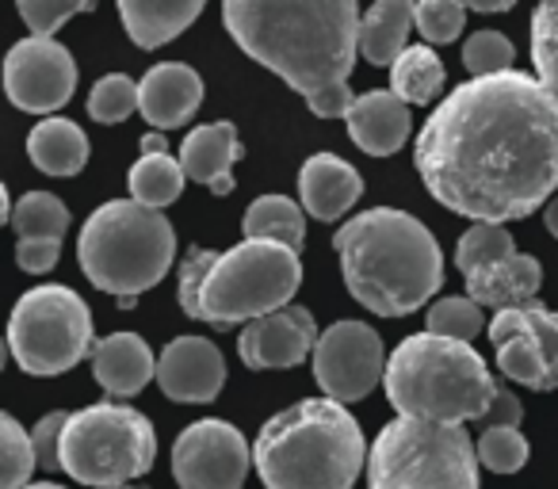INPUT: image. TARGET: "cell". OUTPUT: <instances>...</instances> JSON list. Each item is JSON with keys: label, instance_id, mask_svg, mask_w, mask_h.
<instances>
[{"label": "cell", "instance_id": "cell-1", "mask_svg": "<svg viewBox=\"0 0 558 489\" xmlns=\"http://www.w3.org/2000/svg\"><path fill=\"white\" fill-rule=\"evenodd\" d=\"M440 207L471 222H517L558 192V96L520 70L471 77L413 142Z\"/></svg>", "mask_w": 558, "mask_h": 489}, {"label": "cell", "instance_id": "cell-2", "mask_svg": "<svg viewBox=\"0 0 558 489\" xmlns=\"http://www.w3.org/2000/svg\"><path fill=\"white\" fill-rule=\"evenodd\" d=\"M222 24L253 62L283 77L318 119L352 108L360 0H222Z\"/></svg>", "mask_w": 558, "mask_h": 489}, {"label": "cell", "instance_id": "cell-3", "mask_svg": "<svg viewBox=\"0 0 558 489\" xmlns=\"http://www.w3.org/2000/svg\"><path fill=\"white\" fill-rule=\"evenodd\" d=\"M344 288L379 318L421 310L444 283V253L421 218L372 207L337 230Z\"/></svg>", "mask_w": 558, "mask_h": 489}, {"label": "cell", "instance_id": "cell-4", "mask_svg": "<svg viewBox=\"0 0 558 489\" xmlns=\"http://www.w3.org/2000/svg\"><path fill=\"white\" fill-rule=\"evenodd\" d=\"M303 283L299 249L271 237H245L230 253L187 249L177 298L187 318L215 329L283 310Z\"/></svg>", "mask_w": 558, "mask_h": 489}, {"label": "cell", "instance_id": "cell-5", "mask_svg": "<svg viewBox=\"0 0 558 489\" xmlns=\"http://www.w3.org/2000/svg\"><path fill=\"white\" fill-rule=\"evenodd\" d=\"M253 463L264 489H352L367 463V443L344 402L306 398L264 420Z\"/></svg>", "mask_w": 558, "mask_h": 489}, {"label": "cell", "instance_id": "cell-6", "mask_svg": "<svg viewBox=\"0 0 558 489\" xmlns=\"http://www.w3.org/2000/svg\"><path fill=\"white\" fill-rule=\"evenodd\" d=\"M383 390L398 417L463 425V420H482L501 387L489 375L486 359L471 349V341L425 329L405 337L390 352Z\"/></svg>", "mask_w": 558, "mask_h": 489}, {"label": "cell", "instance_id": "cell-7", "mask_svg": "<svg viewBox=\"0 0 558 489\" xmlns=\"http://www.w3.org/2000/svg\"><path fill=\"white\" fill-rule=\"evenodd\" d=\"M177 233L157 207L138 199H111L88 215L77 237L81 272L108 295H142L169 276Z\"/></svg>", "mask_w": 558, "mask_h": 489}, {"label": "cell", "instance_id": "cell-8", "mask_svg": "<svg viewBox=\"0 0 558 489\" xmlns=\"http://www.w3.org/2000/svg\"><path fill=\"white\" fill-rule=\"evenodd\" d=\"M367 489H478V448L463 425L398 417L372 443Z\"/></svg>", "mask_w": 558, "mask_h": 489}, {"label": "cell", "instance_id": "cell-9", "mask_svg": "<svg viewBox=\"0 0 558 489\" xmlns=\"http://www.w3.org/2000/svg\"><path fill=\"white\" fill-rule=\"evenodd\" d=\"M154 420L126 402H96L70 413L62 428V470L81 486L116 489L154 470Z\"/></svg>", "mask_w": 558, "mask_h": 489}, {"label": "cell", "instance_id": "cell-10", "mask_svg": "<svg viewBox=\"0 0 558 489\" xmlns=\"http://www.w3.org/2000/svg\"><path fill=\"white\" fill-rule=\"evenodd\" d=\"M96 349L93 310L73 288L39 283L20 295L9 321V352L27 375H65Z\"/></svg>", "mask_w": 558, "mask_h": 489}, {"label": "cell", "instance_id": "cell-11", "mask_svg": "<svg viewBox=\"0 0 558 489\" xmlns=\"http://www.w3.org/2000/svg\"><path fill=\"white\" fill-rule=\"evenodd\" d=\"M253 448L230 420H195L172 443V478L180 489H241Z\"/></svg>", "mask_w": 558, "mask_h": 489}, {"label": "cell", "instance_id": "cell-12", "mask_svg": "<svg viewBox=\"0 0 558 489\" xmlns=\"http://www.w3.org/2000/svg\"><path fill=\"white\" fill-rule=\"evenodd\" d=\"M387 375V352L372 326L364 321H337L318 337L314 349V379L322 394L337 402H360Z\"/></svg>", "mask_w": 558, "mask_h": 489}, {"label": "cell", "instance_id": "cell-13", "mask_svg": "<svg viewBox=\"0 0 558 489\" xmlns=\"http://www.w3.org/2000/svg\"><path fill=\"white\" fill-rule=\"evenodd\" d=\"M4 88L9 100L20 111H35V115H50V111L65 108L77 88V62L73 54L54 39L43 35H27L9 50L4 62Z\"/></svg>", "mask_w": 558, "mask_h": 489}, {"label": "cell", "instance_id": "cell-14", "mask_svg": "<svg viewBox=\"0 0 558 489\" xmlns=\"http://www.w3.org/2000/svg\"><path fill=\"white\" fill-rule=\"evenodd\" d=\"M318 321L306 306H283L253 318L238 337V352L253 371H288L318 349Z\"/></svg>", "mask_w": 558, "mask_h": 489}, {"label": "cell", "instance_id": "cell-15", "mask_svg": "<svg viewBox=\"0 0 558 489\" xmlns=\"http://www.w3.org/2000/svg\"><path fill=\"white\" fill-rule=\"evenodd\" d=\"M157 387L172 402H215L218 390L226 387V359L218 352V344L207 341V337H177V341H169L161 356H157Z\"/></svg>", "mask_w": 558, "mask_h": 489}, {"label": "cell", "instance_id": "cell-16", "mask_svg": "<svg viewBox=\"0 0 558 489\" xmlns=\"http://www.w3.org/2000/svg\"><path fill=\"white\" fill-rule=\"evenodd\" d=\"M489 344L497 349V367L512 382H520L527 390H558L547 344H543V337L535 333V326L524 318L520 306L494 314V321H489Z\"/></svg>", "mask_w": 558, "mask_h": 489}, {"label": "cell", "instance_id": "cell-17", "mask_svg": "<svg viewBox=\"0 0 558 489\" xmlns=\"http://www.w3.org/2000/svg\"><path fill=\"white\" fill-rule=\"evenodd\" d=\"M138 111L154 131L184 126L203 103V77L184 62H161L138 81Z\"/></svg>", "mask_w": 558, "mask_h": 489}, {"label": "cell", "instance_id": "cell-18", "mask_svg": "<svg viewBox=\"0 0 558 489\" xmlns=\"http://www.w3.org/2000/svg\"><path fill=\"white\" fill-rule=\"evenodd\" d=\"M344 123H349L352 142H356L364 154L390 157L410 138V103H405L395 88H372V93L352 100Z\"/></svg>", "mask_w": 558, "mask_h": 489}, {"label": "cell", "instance_id": "cell-19", "mask_svg": "<svg viewBox=\"0 0 558 489\" xmlns=\"http://www.w3.org/2000/svg\"><path fill=\"white\" fill-rule=\"evenodd\" d=\"M360 195H364V180L344 157L314 154L299 169V199L306 215H314L318 222H337L341 215H349Z\"/></svg>", "mask_w": 558, "mask_h": 489}, {"label": "cell", "instance_id": "cell-20", "mask_svg": "<svg viewBox=\"0 0 558 489\" xmlns=\"http://www.w3.org/2000/svg\"><path fill=\"white\" fill-rule=\"evenodd\" d=\"M238 161H241V138L230 119L195 126L184 138V146H180V164H184L187 180L207 184L215 195L233 192V164Z\"/></svg>", "mask_w": 558, "mask_h": 489}, {"label": "cell", "instance_id": "cell-21", "mask_svg": "<svg viewBox=\"0 0 558 489\" xmlns=\"http://www.w3.org/2000/svg\"><path fill=\"white\" fill-rule=\"evenodd\" d=\"M93 375L111 398H134L157 379V359L138 333H111L96 341Z\"/></svg>", "mask_w": 558, "mask_h": 489}, {"label": "cell", "instance_id": "cell-22", "mask_svg": "<svg viewBox=\"0 0 558 489\" xmlns=\"http://www.w3.org/2000/svg\"><path fill=\"white\" fill-rule=\"evenodd\" d=\"M463 280H466V295L478 306L509 310V306L532 303L543 283V268H539V260L527 257V253H512V257H505V260L474 268Z\"/></svg>", "mask_w": 558, "mask_h": 489}, {"label": "cell", "instance_id": "cell-23", "mask_svg": "<svg viewBox=\"0 0 558 489\" xmlns=\"http://www.w3.org/2000/svg\"><path fill=\"white\" fill-rule=\"evenodd\" d=\"M116 4L134 47L157 50L177 39L180 32H187L199 20L207 0H116Z\"/></svg>", "mask_w": 558, "mask_h": 489}, {"label": "cell", "instance_id": "cell-24", "mask_svg": "<svg viewBox=\"0 0 558 489\" xmlns=\"http://www.w3.org/2000/svg\"><path fill=\"white\" fill-rule=\"evenodd\" d=\"M27 157L47 176H77L88 164V138L73 119L50 115L27 134Z\"/></svg>", "mask_w": 558, "mask_h": 489}, {"label": "cell", "instance_id": "cell-25", "mask_svg": "<svg viewBox=\"0 0 558 489\" xmlns=\"http://www.w3.org/2000/svg\"><path fill=\"white\" fill-rule=\"evenodd\" d=\"M417 16V0H375L360 24V54L372 65H395Z\"/></svg>", "mask_w": 558, "mask_h": 489}, {"label": "cell", "instance_id": "cell-26", "mask_svg": "<svg viewBox=\"0 0 558 489\" xmlns=\"http://www.w3.org/2000/svg\"><path fill=\"white\" fill-rule=\"evenodd\" d=\"M241 233L245 237H271L283 241L291 249H303L306 241V207H299L288 195H260L241 218Z\"/></svg>", "mask_w": 558, "mask_h": 489}, {"label": "cell", "instance_id": "cell-27", "mask_svg": "<svg viewBox=\"0 0 558 489\" xmlns=\"http://www.w3.org/2000/svg\"><path fill=\"white\" fill-rule=\"evenodd\" d=\"M444 81H448L444 62L436 58V50L428 47V42L425 47H405L402 54H398V62L390 65V88H395L405 103H421V108H425L428 100H436V96L444 93Z\"/></svg>", "mask_w": 558, "mask_h": 489}, {"label": "cell", "instance_id": "cell-28", "mask_svg": "<svg viewBox=\"0 0 558 489\" xmlns=\"http://www.w3.org/2000/svg\"><path fill=\"white\" fill-rule=\"evenodd\" d=\"M184 164H180V157H169V154H142L138 161L131 164V176H126V184H131V195L138 203H146V207H172V203L180 199V192H184Z\"/></svg>", "mask_w": 558, "mask_h": 489}, {"label": "cell", "instance_id": "cell-29", "mask_svg": "<svg viewBox=\"0 0 558 489\" xmlns=\"http://www.w3.org/2000/svg\"><path fill=\"white\" fill-rule=\"evenodd\" d=\"M12 225L20 237H62L70 230V207L50 192H27L12 207Z\"/></svg>", "mask_w": 558, "mask_h": 489}, {"label": "cell", "instance_id": "cell-30", "mask_svg": "<svg viewBox=\"0 0 558 489\" xmlns=\"http://www.w3.org/2000/svg\"><path fill=\"white\" fill-rule=\"evenodd\" d=\"M512 233L505 230V222H474L471 230L459 237L456 245V265L459 272H474L482 265H494V260L512 257Z\"/></svg>", "mask_w": 558, "mask_h": 489}, {"label": "cell", "instance_id": "cell-31", "mask_svg": "<svg viewBox=\"0 0 558 489\" xmlns=\"http://www.w3.org/2000/svg\"><path fill=\"white\" fill-rule=\"evenodd\" d=\"M532 62H535V77L558 96V0H535Z\"/></svg>", "mask_w": 558, "mask_h": 489}, {"label": "cell", "instance_id": "cell-32", "mask_svg": "<svg viewBox=\"0 0 558 489\" xmlns=\"http://www.w3.org/2000/svg\"><path fill=\"white\" fill-rule=\"evenodd\" d=\"M474 448H478V463L494 474H517L527 463V440L517 425H486Z\"/></svg>", "mask_w": 558, "mask_h": 489}, {"label": "cell", "instance_id": "cell-33", "mask_svg": "<svg viewBox=\"0 0 558 489\" xmlns=\"http://www.w3.org/2000/svg\"><path fill=\"white\" fill-rule=\"evenodd\" d=\"M142 103L138 96V85H134L126 73H108V77H100L93 85V93H88V115L96 119V123H123L126 115H134Z\"/></svg>", "mask_w": 558, "mask_h": 489}, {"label": "cell", "instance_id": "cell-34", "mask_svg": "<svg viewBox=\"0 0 558 489\" xmlns=\"http://www.w3.org/2000/svg\"><path fill=\"white\" fill-rule=\"evenodd\" d=\"M482 326H486V314H482V306L474 303L471 295L440 298V303L428 306V318H425L428 333L459 337V341H471V337H478Z\"/></svg>", "mask_w": 558, "mask_h": 489}, {"label": "cell", "instance_id": "cell-35", "mask_svg": "<svg viewBox=\"0 0 558 489\" xmlns=\"http://www.w3.org/2000/svg\"><path fill=\"white\" fill-rule=\"evenodd\" d=\"M0 440H4V486L0 489H24L32 481V470L39 466L32 432H24L16 417H0Z\"/></svg>", "mask_w": 558, "mask_h": 489}, {"label": "cell", "instance_id": "cell-36", "mask_svg": "<svg viewBox=\"0 0 558 489\" xmlns=\"http://www.w3.org/2000/svg\"><path fill=\"white\" fill-rule=\"evenodd\" d=\"M466 4L463 0H417V16L413 27L421 32V39L428 47H444V42H456L463 32Z\"/></svg>", "mask_w": 558, "mask_h": 489}, {"label": "cell", "instance_id": "cell-37", "mask_svg": "<svg viewBox=\"0 0 558 489\" xmlns=\"http://www.w3.org/2000/svg\"><path fill=\"white\" fill-rule=\"evenodd\" d=\"M20 20L27 24L32 35L54 39V32H62V24H70L81 12H93L96 0H16Z\"/></svg>", "mask_w": 558, "mask_h": 489}, {"label": "cell", "instance_id": "cell-38", "mask_svg": "<svg viewBox=\"0 0 558 489\" xmlns=\"http://www.w3.org/2000/svg\"><path fill=\"white\" fill-rule=\"evenodd\" d=\"M512 42L501 32H474L463 42V65L471 77H489V73L512 70Z\"/></svg>", "mask_w": 558, "mask_h": 489}, {"label": "cell", "instance_id": "cell-39", "mask_svg": "<svg viewBox=\"0 0 558 489\" xmlns=\"http://www.w3.org/2000/svg\"><path fill=\"white\" fill-rule=\"evenodd\" d=\"M70 420V413H47L39 425L32 428L35 451H39V466L47 470H62V428Z\"/></svg>", "mask_w": 558, "mask_h": 489}, {"label": "cell", "instance_id": "cell-40", "mask_svg": "<svg viewBox=\"0 0 558 489\" xmlns=\"http://www.w3.org/2000/svg\"><path fill=\"white\" fill-rule=\"evenodd\" d=\"M62 257V237H20L16 241V265L32 276H43Z\"/></svg>", "mask_w": 558, "mask_h": 489}, {"label": "cell", "instance_id": "cell-41", "mask_svg": "<svg viewBox=\"0 0 558 489\" xmlns=\"http://www.w3.org/2000/svg\"><path fill=\"white\" fill-rule=\"evenodd\" d=\"M520 420H524V405H520V398L509 394V390H497L494 405L482 413L478 425L482 428H486V425H520Z\"/></svg>", "mask_w": 558, "mask_h": 489}, {"label": "cell", "instance_id": "cell-42", "mask_svg": "<svg viewBox=\"0 0 558 489\" xmlns=\"http://www.w3.org/2000/svg\"><path fill=\"white\" fill-rule=\"evenodd\" d=\"M471 12H509L517 0H463Z\"/></svg>", "mask_w": 558, "mask_h": 489}, {"label": "cell", "instance_id": "cell-43", "mask_svg": "<svg viewBox=\"0 0 558 489\" xmlns=\"http://www.w3.org/2000/svg\"><path fill=\"white\" fill-rule=\"evenodd\" d=\"M142 154H165V134L161 131H149L146 138H142Z\"/></svg>", "mask_w": 558, "mask_h": 489}, {"label": "cell", "instance_id": "cell-44", "mask_svg": "<svg viewBox=\"0 0 558 489\" xmlns=\"http://www.w3.org/2000/svg\"><path fill=\"white\" fill-rule=\"evenodd\" d=\"M543 222H547V230L558 237V199H550V207H547V215H543Z\"/></svg>", "mask_w": 558, "mask_h": 489}, {"label": "cell", "instance_id": "cell-45", "mask_svg": "<svg viewBox=\"0 0 558 489\" xmlns=\"http://www.w3.org/2000/svg\"><path fill=\"white\" fill-rule=\"evenodd\" d=\"M24 489H65V486H58V481H27Z\"/></svg>", "mask_w": 558, "mask_h": 489}, {"label": "cell", "instance_id": "cell-46", "mask_svg": "<svg viewBox=\"0 0 558 489\" xmlns=\"http://www.w3.org/2000/svg\"><path fill=\"white\" fill-rule=\"evenodd\" d=\"M116 489H123V486H116Z\"/></svg>", "mask_w": 558, "mask_h": 489}]
</instances>
